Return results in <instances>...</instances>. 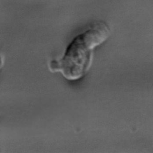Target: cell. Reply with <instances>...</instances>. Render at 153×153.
Wrapping results in <instances>:
<instances>
[{
    "instance_id": "obj_1",
    "label": "cell",
    "mask_w": 153,
    "mask_h": 153,
    "mask_svg": "<svg viewBox=\"0 0 153 153\" xmlns=\"http://www.w3.org/2000/svg\"><path fill=\"white\" fill-rule=\"evenodd\" d=\"M109 35V28L105 23L100 22L93 25L75 37L63 57L59 61H52L50 68L52 71H60L69 80L81 78L90 67L94 48L105 41Z\"/></svg>"
}]
</instances>
